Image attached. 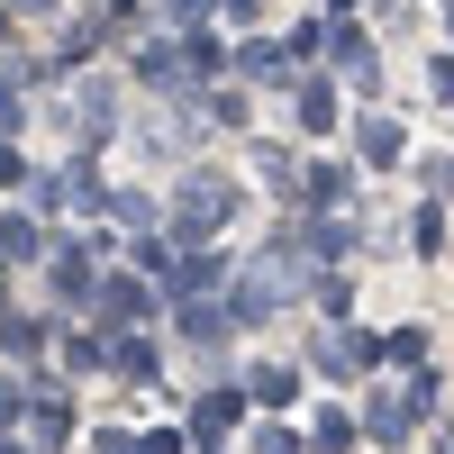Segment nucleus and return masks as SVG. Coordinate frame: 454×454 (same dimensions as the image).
Returning <instances> with one entry per match:
<instances>
[{
  "instance_id": "1",
  "label": "nucleus",
  "mask_w": 454,
  "mask_h": 454,
  "mask_svg": "<svg viewBox=\"0 0 454 454\" xmlns=\"http://www.w3.org/2000/svg\"><path fill=\"white\" fill-rule=\"evenodd\" d=\"M237 182H227V173H192V192H182V218H173V237L182 246H200L209 237V227H227V218H237Z\"/></svg>"
},
{
  "instance_id": "2",
  "label": "nucleus",
  "mask_w": 454,
  "mask_h": 454,
  "mask_svg": "<svg viewBox=\"0 0 454 454\" xmlns=\"http://www.w3.org/2000/svg\"><path fill=\"white\" fill-rule=\"evenodd\" d=\"M237 419H246V391H209V400H192V436H200V445L237 436Z\"/></svg>"
},
{
  "instance_id": "3",
  "label": "nucleus",
  "mask_w": 454,
  "mask_h": 454,
  "mask_svg": "<svg viewBox=\"0 0 454 454\" xmlns=\"http://www.w3.org/2000/svg\"><path fill=\"white\" fill-rule=\"evenodd\" d=\"M137 73H145L155 91H173V82H192L200 64H192V46H145V55H137Z\"/></svg>"
},
{
  "instance_id": "4",
  "label": "nucleus",
  "mask_w": 454,
  "mask_h": 454,
  "mask_svg": "<svg viewBox=\"0 0 454 454\" xmlns=\"http://www.w3.org/2000/svg\"><path fill=\"white\" fill-rule=\"evenodd\" d=\"M46 273H55V300H73V309L91 300V254H82V246H55V263H46Z\"/></svg>"
},
{
  "instance_id": "5",
  "label": "nucleus",
  "mask_w": 454,
  "mask_h": 454,
  "mask_svg": "<svg viewBox=\"0 0 454 454\" xmlns=\"http://www.w3.org/2000/svg\"><path fill=\"white\" fill-rule=\"evenodd\" d=\"M291 64H300V55H291V46H273V36H254V46L237 55L246 82H291Z\"/></svg>"
},
{
  "instance_id": "6",
  "label": "nucleus",
  "mask_w": 454,
  "mask_h": 454,
  "mask_svg": "<svg viewBox=\"0 0 454 454\" xmlns=\"http://www.w3.org/2000/svg\"><path fill=\"white\" fill-rule=\"evenodd\" d=\"M291 109H300V128H309V137L336 128V91H327V82H291Z\"/></svg>"
},
{
  "instance_id": "7",
  "label": "nucleus",
  "mask_w": 454,
  "mask_h": 454,
  "mask_svg": "<svg viewBox=\"0 0 454 454\" xmlns=\"http://www.w3.org/2000/svg\"><path fill=\"white\" fill-rule=\"evenodd\" d=\"M327 46H336V64H346V73H355V82L372 91V73H382V64H372V36H355V27H336V36H327Z\"/></svg>"
},
{
  "instance_id": "8",
  "label": "nucleus",
  "mask_w": 454,
  "mask_h": 454,
  "mask_svg": "<svg viewBox=\"0 0 454 454\" xmlns=\"http://www.w3.org/2000/svg\"><path fill=\"white\" fill-rule=\"evenodd\" d=\"M291 391H300V372H282V364H254V382H246V400H263V409H291Z\"/></svg>"
},
{
  "instance_id": "9",
  "label": "nucleus",
  "mask_w": 454,
  "mask_h": 454,
  "mask_svg": "<svg viewBox=\"0 0 454 454\" xmlns=\"http://www.w3.org/2000/svg\"><path fill=\"white\" fill-rule=\"evenodd\" d=\"M364 164H400V128H391V119L364 128Z\"/></svg>"
},
{
  "instance_id": "10",
  "label": "nucleus",
  "mask_w": 454,
  "mask_h": 454,
  "mask_svg": "<svg viewBox=\"0 0 454 454\" xmlns=\"http://www.w3.org/2000/svg\"><path fill=\"white\" fill-rule=\"evenodd\" d=\"M109 355H119V372H155V336H119Z\"/></svg>"
},
{
  "instance_id": "11",
  "label": "nucleus",
  "mask_w": 454,
  "mask_h": 454,
  "mask_svg": "<svg viewBox=\"0 0 454 454\" xmlns=\"http://www.w3.org/2000/svg\"><path fill=\"white\" fill-rule=\"evenodd\" d=\"M109 218H119V227H155V200H145V192H119V200H109Z\"/></svg>"
},
{
  "instance_id": "12",
  "label": "nucleus",
  "mask_w": 454,
  "mask_h": 454,
  "mask_svg": "<svg viewBox=\"0 0 454 454\" xmlns=\"http://www.w3.org/2000/svg\"><path fill=\"white\" fill-rule=\"evenodd\" d=\"M318 445H327V454H346V445H355V419H346V409H327V419H318Z\"/></svg>"
},
{
  "instance_id": "13",
  "label": "nucleus",
  "mask_w": 454,
  "mask_h": 454,
  "mask_svg": "<svg viewBox=\"0 0 454 454\" xmlns=\"http://www.w3.org/2000/svg\"><path fill=\"white\" fill-rule=\"evenodd\" d=\"M182 327H192V336H227V309H209V300H192V309H182Z\"/></svg>"
},
{
  "instance_id": "14",
  "label": "nucleus",
  "mask_w": 454,
  "mask_h": 454,
  "mask_svg": "<svg viewBox=\"0 0 454 454\" xmlns=\"http://www.w3.org/2000/svg\"><path fill=\"white\" fill-rule=\"evenodd\" d=\"M346 192H355V182L336 173V164H318V173H309V200H346Z\"/></svg>"
},
{
  "instance_id": "15",
  "label": "nucleus",
  "mask_w": 454,
  "mask_h": 454,
  "mask_svg": "<svg viewBox=\"0 0 454 454\" xmlns=\"http://www.w3.org/2000/svg\"><path fill=\"white\" fill-rule=\"evenodd\" d=\"M0 254H36V227L27 218H0Z\"/></svg>"
},
{
  "instance_id": "16",
  "label": "nucleus",
  "mask_w": 454,
  "mask_h": 454,
  "mask_svg": "<svg viewBox=\"0 0 454 454\" xmlns=\"http://www.w3.org/2000/svg\"><path fill=\"white\" fill-rule=\"evenodd\" d=\"M0 137H19V73L0 82Z\"/></svg>"
},
{
  "instance_id": "17",
  "label": "nucleus",
  "mask_w": 454,
  "mask_h": 454,
  "mask_svg": "<svg viewBox=\"0 0 454 454\" xmlns=\"http://www.w3.org/2000/svg\"><path fill=\"white\" fill-rule=\"evenodd\" d=\"M427 91H436V100H454V55H445V64L427 73Z\"/></svg>"
},
{
  "instance_id": "18",
  "label": "nucleus",
  "mask_w": 454,
  "mask_h": 454,
  "mask_svg": "<svg viewBox=\"0 0 454 454\" xmlns=\"http://www.w3.org/2000/svg\"><path fill=\"white\" fill-rule=\"evenodd\" d=\"M100 454H145V445H128V436H100Z\"/></svg>"
},
{
  "instance_id": "19",
  "label": "nucleus",
  "mask_w": 454,
  "mask_h": 454,
  "mask_svg": "<svg viewBox=\"0 0 454 454\" xmlns=\"http://www.w3.org/2000/svg\"><path fill=\"white\" fill-rule=\"evenodd\" d=\"M227 19H254V0H227Z\"/></svg>"
},
{
  "instance_id": "20",
  "label": "nucleus",
  "mask_w": 454,
  "mask_h": 454,
  "mask_svg": "<svg viewBox=\"0 0 454 454\" xmlns=\"http://www.w3.org/2000/svg\"><path fill=\"white\" fill-rule=\"evenodd\" d=\"M10 10H55V0H10Z\"/></svg>"
}]
</instances>
